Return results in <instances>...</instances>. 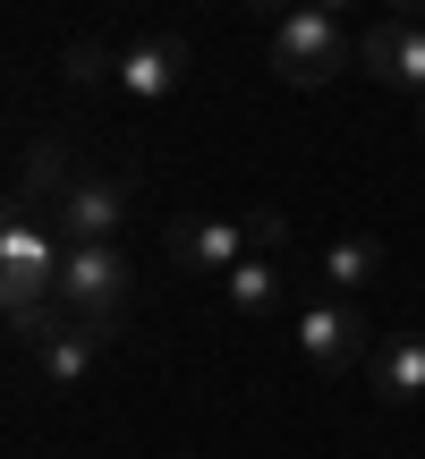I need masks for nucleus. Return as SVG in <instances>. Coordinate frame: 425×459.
Returning a JSON list of instances; mask_svg holds the SVG:
<instances>
[{"instance_id": "obj_1", "label": "nucleus", "mask_w": 425, "mask_h": 459, "mask_svg": "<svg viewBox=\"0 0 425 459\" xmlns=\"http://www.w3.org/2000/svg\"><path fill=\"white\" fill-rule=\"evenodd\" d=\"M60 264H68V247H60V230L51 221H34V213H9L0 221V307H9V332L17 341H43L51 324H60Z\"/></svg>"}, {"instance_id": "obj_2", "label": "nucleus", "mask_w": 425, "mask_h": 459, "mask_svg": "<svg viewBox=\"0 0 425 459\" xmlns=\"http://www.w3.org/2000/svg\"><path fill=\"white\" fill-rule=\"evenodd\" d=\"M358 60V34H349L341 9H281L273 17V77L290 85H332Z\"/></svg>"}, {"instance_id": "obj_3", "label": "nucleus", "mask_w": 425, "mask_h": 459, "mask_svg": "<svg viewBox=\"0 0 425 459\" xmlns=\"http://www.w3.org/2000/svg\"><path fill=\"white\" fill-rule=\"evenodd\" d=\"M119 307H128V255H119V247H68V264H60V315L119 332Z\"/></svg>"}, {"instance_id": "obj_4", "label": "nucleus", "mask_w": 425, "mask_h": 459, "mask_svg": "<svg viewBox=\"0 0 425 459\" xmlns=\"http://www.w3.org/2000/svg\"><path fill=\"white\" fill-rule=\"evenodd\" d=\"M298 358L324 366V375H349V366L375 358V332H366V315L349 307V298H315V307L298 315Z\"/></svg>"}, {"instance_id": "obj_5", "label": "nucleus", "mask_w": 425, "mask_h": 459, "mask_svg": "<svg viewBox=\"0 0 425 459\" xmlns=\"http://www.w3.org/2000/svg\"><path fill=\"white\" fill-rule=\"evenodd\" d=\"M162 247H170V264H179V273H221V281H230L247 255H256V230L230 221V213H196V221H170Z\"/></svg>"}, {"instance_id": "obj_6", "label": "nucleus", "mask_w": 425, "mask_h": 459, "mask_svg": "<svg viewBox=\"0 0 425 459\" xmlns=\"http://www.w3.org/2000/svg\"><path fill=\"white\" fill-rule=\"evenodd\" d=\"M358 68L383 85H400L409 102H425V17H375L358 34Z\"/></svg>"}, {"instance_id": "obj_7", "label": "nucleus", "mask_w": 425, "mask_h": 459, "mask_svg": "<svg viewBox=\"0 0 425 459\" xmlns=\"http://www.w3.org/2000/svg\"><path fill=\"white\" fill-rule=\"evenodd\" d=\"M119 213H128V179L85 170L68 187V204L51 213V230H60V247H119Z\"/></svg>"}, {"instance_id": "obj_8", "label": "nucleus", "mask_w": 425, "mask_h": 459, "mask_svg": "<svg viewBox=\"0 0 425 459\" xmlns=\"http://www.w3.org/2000/svg\"><path fill=\"white\" fill-rule=\"evenodd\" d=\"M119 94L128 102H170L187 85V43L179 34H136V43H119Z\"/></svg>"}, {"instance_id": "obj_9", "label": "nucleus", "mask_w": 425, "mask_h": 459, "mask_svg": "<svg viewBox=\"0 0 425 459\" xmlns=\"http://www.w3.org/2000/svg\"><path fill=\"white\" fill-rule=\"evenodd\" d=\"M111 341H119V332H102V324H77V315H60V324H51L43 341H34V366H43V383H51V392H77V383L94 375V358H102Z\"/></svg>"}, {"instance_id": "obj_10", "label": "nucleus", "mask_w": 425, "mask_h": 459, "mask_svg": "<svg viewBox=\"0 0 425 459\" xmlns=\"http://www.w3.org/2000/svg\"><path fill=\"white\" fill-rule=\"evenodd\" d=\"M366 383H375L383 409H417V400H425V324H417V332H392V341H375Z\"/></svg>"}, {"instance_id": "obj_11", "label": "nucleus", "mask_w": 425, "mask_h": 459, "mask_svg": "<svg viewBox=\"0 0 425 459\" xmlns=\"http://www.w3.org/2000/svg\"><path fill=\"white\" fill-rule=\"evenodd\" d=\"M77 179H85V170L68 162V145H60V136H43V145H26V170H17V187H9V213H34V221H43V204L60 213Z\"/></svg>"}, {"instance_id": "obj_12", "label": "nucleus", "mask_w": 425, "mask_h": 459, "mask_svg": "<svg viewBox=\"0 0 425 459\" xmlns=\"http://www.w3.org/2000/svg\"><path fill=\"white\" fill-rule=\"evenodd\" d=\"M375 281H383V238L349 230V238L324 247V290H332V298H349V307H358V290H375Z\"/></svg>"}, {"instance_id": "obj_13", "label": "nucleus", "mask_w": 425, "mask_h": 459, "mask_svg": "<svg viewBox=\"0 0 425 459\" xmlns=\"http://www.w3.org/2000/svg\"><path fill=\"white\" fill-rule=\"evenodd\" d=\"M221 298H230L239 315H273V307H281V273H273V255H247L239 273L221 281Z\"/></svg>"}, {"instance_id": "obj_14", "label": "nucleus", "mask_w": 425, "mask_h": 459, "mask_svg": "<svg viewBox=\"0 0 425 459\" xmlns=\"http://www.w3.org/2000/svg\"><path fill=\"white\" fill-rule=\"evenodd\" d=\"M68 85H102V77H119V43H68Z\"/></svg>"}, {"instance_id": "obj_15", "label": "nucleus", "mask_w": 425, "mask_h": 459, "mask_svg": "<svg viewBox=\"0 0 425 459\" xmlns=\"http://www.w3.org/2000/svg\"><path fill=\"white\" fill-rule=\"evenodd\" d=\"M417 128H425V102H417Z\"/></svg>"}, {"instance_id": "obj_16", "label": "nucleus", "mask_w": 425, "mask_h": 459, "mask_svg": "<svg viewBox=\"0 0 425 459\" xmlns=\"http://www.w3.org/2000/svg\"><path fill=\"white\" fill-rule=\"evenodd\" d=\"M170 459H196V451H170Z\"/></svg>"}]
</instances>
